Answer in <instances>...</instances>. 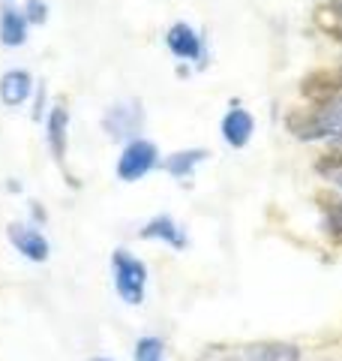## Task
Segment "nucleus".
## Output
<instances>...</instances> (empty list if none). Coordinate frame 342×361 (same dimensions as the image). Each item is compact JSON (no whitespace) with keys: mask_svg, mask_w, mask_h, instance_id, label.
Here are the masks:
<instances>
[{"mask_svg":"<svg viewBox=\"0 0 342 361\" xmlns=\"http://www.w3.org/2000/svg\"><path fill=\"white\" fill-rule=\"evenodd\" d=\"M144 127V109L139 99H127V103H114L102 115V130L108 133V139L114 142H132L139 139V133Z\"/></svg>","mask_w":342,"mask_h":361,"instance_id":"4","label":"nucleus"},{"mask_svg":"<svg viewBox=\"0 0 342 361\" xmlns=\"http://www.w3.org/2000/svg\"><path fill=\"white\" fill-rule=\"evenodd\" d=\"M27 33H30V21L25 18L18 6H13L6 0L0 6V45L4 49H21L27 42Z\"/></svg>","mask_w":342,"mask_h":361,"instance_id":"9","label":"nucleus"},{"mask_svg":"<svg viewBox=\"0 0 342 361\" xmlns=\"http://www.w3.org/2000/svg\"><path fill=\"white\" fill-rule=\"evenodd\" d=\"M6 238L15 247L18 256L27 259V262H33V265H42V262L51 259V241L45 238V232L37 223H9Z\"/></svg>","mask_w":342,"mask_h":361,"instance_id":"5","label":"nucleus"},{"mask_svg":"<svg viewBox=\"0 0 342 361\" xmlns=\"http://www.w3.org/2000/svg\"><path fill=\"white\" fill-rule=\"evenodd\" d=\"M33 90H37V85H33V75L27 70H6L4 75H0V103H4L6 109H21L30 103Z\"/></svg>","mask_w":342,"mask_h":361,"instance_id":"8","label":"nucleus"},{"mask_svg":"<svg viewBox=\"0 0 342 361\" xmlns=\"http://www.w3.org/2000/svg\"><path fill=\"white\" fill-rule=\"evenodd\" d=\"M21 13H25V18L33 27H42L45 21H49V4H45V0H25Z\"/></svg>","mask_w":342,"mask_h":361,"instance_id":"15","label":"nucleus"},{"mask_svg":"<svg viewBox=\"0 0 342 361\" xmlns=\"http://www.w3.org/2000/svg\"><path fill=\"white\" fill-rule=\"evenodd\" d=\"M253 130H255V121L246 109H232L222 118V139L232 145V148H243V145L253 139Z\"/></svg>","mask_w":342,"mask_h":361,"instance_id":"12","label":"nucleus"},{"mask_svg":"<svg viewBox=\"0 0 342 361\" xmlns=\"http://www.w3.org/2000/svg\"><path fill=\"white\" fill-rule=\"evenodd\" d=\"M159 166V151L153 142L147 139H132L123 145V151L118 157V178L123 184H135V180H141L144 175H151L153 169Z\"/></svg>","mask_w":342,"mask_h":361,"instance_id":"3","label":"nucleus"},{"mask_svg":"<svg viewBox=\"0 0 342 361\" xmlns=\"http://www.w3.org/2000/svg\"><path fill=\"white\" fill-rule=\"evenodd\" d=\"M45 142H49L54 163H63L66 148H70V109L63 103L49 106V115H45Z\"/></svg>","mask_w":342,"mask_h":361,"instance_id":"7","label":"nucleus"},{"mask_svg":"<svg viewBox=\"0 0 342 361\" xmlns=\"http://www.w3.org/2000/svg\"><path fill=\"white\" fill-rule=\"evenodd\" d=\"M165 45L168 51L175 54L177 61H192V63H204L208 58V51H204V39L198 37V30L186 25V21H177V25H171L168 33H165Z\"/></svg>","mask_w":342,"mask_h":361,"instance_id":"6","label":"nucleus"},{"mask_svg":"<svg viewBox=\"0 0 342 361\" xmlns=\"http://www.w3.org/2000/svg\"><path fill=\"white\" fill-rule=\"evenodd\" d=\"M289 127L300 139H342V94L330 97L322 109L300 118H289Z\"/></svg>","mask_w":342,"mask_h":361,"instance_id":"2","label":"nucleus"},{"mask_svg":"<svg viewBox=\"0 0 342 361\" xmlns=\"http://www.w3.org/2000/svg\"><path fill=\"white\" fill-rule=\"evenodd\" d=\"M330 226H334V232L342 238V205H336L334 211H330Z\"/></svg>","mask_w":342,"mask_h":361,"instance_id":"17","label":"nucleus"},{"mask_svg":"<svg viewBox=\"0 0 342 361\" xmlns=\"http://www.w3.org/2000/svg\"><path fill=\"white\" fill-rule=\"evenodd\" d=\"M45 82H39L37 85V97H33V109H30V118L33 121H45Z\"/></svg>","mask_w":342,"mask_h":361,"instance_id":"16","label":"nucleus"},{"mask_svg":"<svg viewBox=\"0 0 342 361\" xmlns=\"http://www.w3.org/2000/svg\"><path fill=\"white\" fill-rule=\"evenodd\" d=\"M90 361H111V358H106V355H94V358H90Z\"/></svg>","mask_w":342,"mask_h":361,"instance_id":"18","label":"nucleus"},{"mask_svg":"<svg viewBox=\"0 0 342 361\" xmlns=\"http://www.w3.org/2000/svg\"><path fill=\"white\" fill-rule=\"evenodd\" d=\"M111 277H114V289H118L120 301L139 307L144 304L147 295V265L139 256H132L129 250H114L111 256Z\"/></svg>","mask_w":342,"mask_h":361,"instance_id":"1","label":"nucleus"},{"mask_svg":"<svg viewBox=\"0 0 342 361\" xmlns=\"http://www.w3.org/2000/svg\"><path fill=\"white\" fill-rule=\"evenodd\" d=\"M144 241H163V244H168V247H175V250H184L186 247V235H184V229L168 217V214H159V217H153V220H147L144 223V229L139 232Z\"/></svg>","mask_w":342,"mask_h":361,"instance_id":"11","label":"nucleus"},{"mask_svg":"<svg viewBox=\"0 0 342 361\" xmlns=\"http://www.w3.org/2000/svg\"><path fill=\"white\" fill-rule=\"evenodd\" d=\"M135 361H165V343L159 337H141L135 343Z\"/></svg>","mask_w":342,"mask_h":361,"instance_id":"14","label":"nucleus"},{"mask_svg":"<svg viewBox=\"0 0 342 361\" xmlns=\"http://www.w3.org/2000/svg\"><path fill=\"white\" fill-rule=\"evenodd\" d=\"M204 157H208V151H201V148L177 151V154H171L168 160L163 163V169L168 175H175V178H189L192 172H196V166L204 163Z\"/></svg>","mask_w":342,"mask_h":361,"instance_id":"13","label":"nucleus"},{"mask_svg":"<svg viewBox=\"0 0 342 361\" xmlns=\"http://www.w3.org/2000/svg\"><path fill=\"white\" fill-rule=\"evenodd\" d=\"M241 361H298L300 349L294 343H277V341H265V343H249L237 349Z\"/></svg>","mask_w":342,"mask_h":361,"instance_id":"10","label":"nucleus"}]
</instances>
